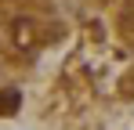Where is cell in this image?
Instances as JSON below:
<instances>
[{
	"mask_svg": "<svg viewBox=\"0 0 134 130\" xmlns=\"http://www.w3.org/2000/svg\"><path fill=\"white\" fill-rule=\"evenodd\" d=\"M40 25L33 18H15V25H11V43L18 47V51H33L36 43H40Z\"/></svg>",
	"mask_w": 134,
	"mask_h": 130,
	"instance_id": "6da1fadb",
	"label": "cell"
},
{
	"mask_svg": "<svg viewBox=\"0 0 134 130\" xmlns=\"http://www.w3.org/2000/svg\"><path fill=\"white\" fill-rule=\"evenodd\" d=\"M131 7H134V4H131Z\"/></svg>",
	"mask_w": 134,
	"mask_h": 130,
	"instance_id": "3957f363",
	"label": "cell"
},
{
	"mask_svg": "<svg viewBox=\"0 0 134 130\" xmlns=\"http://www.w3.org/2000/svg\"><path fill=\"white\" fill-rule=\"evenodd\" d=\"M18 101H22V98H18V90H4V94H0V112L18 108Z\"/></svg>",
	"mask_w": 134,
	"mask_h": 130,
	"instance_id": "7a4b0ae2",
	"label": "cell"
}]
</instances>
